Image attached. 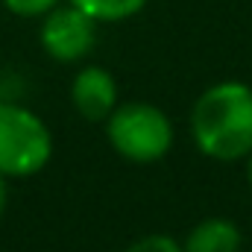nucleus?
I'll return each mask as SVG.
<instances>
[{"label":"nucleus","instance_id":"nucleus-1","mask_svg":"<svg viewBox=\"0 0 252 252\" xmlns=\"http://www.w3.org/2000/svg\"><path fill=\"white\" fill-rule=\"evenodd\" d=\"M190 138L214 161L252 156V88L241 79L208 85L190 109Z\"/></svg>","mask_w":252,"mask_h":252},{"label":"nucleus","instance_id":"nucleus-2","mask_svg":"<svg viewBox=\"0 0 252 252\" xmlns=\"http://www.w3.org/2000/svg\"><path fill=\"white\" fill-rule=\"evenodd\" d=\"M106 138L121 158L132 164H153L170 153L176 132L164 109L153 103H124L109 115Z\"/></svg>","mask_w":252,"mask_h":252},{"label":"nucleus","instance_id":"nucleus-3","mask_svg":"<svg viewBox=\"0 0 252 252\" xmlns=\"http://www.w3.org/2000/svg\"><path fill=\"white\" fill-rule=\"evenodd\" d=\"M53 156V135L47 124L18 103H0V173L27 179L41 173Z\"/></svg>","mask_w":252,"mask_h":252},{"label":"nucleus","instance_id":"nucleus-4","mask_svg":"<svg viewBox=\"0 0 252 252\" xmlns=\"http://www.w3.org/2000/svg\"><path fill=\"white\" fill-rule=\"evenodd\" d=\"M38 41L50 59L62 64L79 62L91 53V47L97 41V21L88 18L82 9H76L73 3L56 6L53 12L44 15Z\"/></svg>","mask_w":252,"mask_h":252},{"label":"nucleus","instance_id":"nucleus-5","mask_svg":"<svg viewBox=\"0 0 252 252\" xmlns=\"http://www.w3.org/2000/svg\"><path fill=\"white\" fill-rule=\"evenodd\" d=\"M70 100L82 121L106 124L118 109V79L100 64H85L70 82Z\"/></svg>","mask_w":252,"mask_h":252},{"label":"nucleus","instance_id":"nucleus-6","mask_svg":"<svg viewBox=\"0 0 252 252\" xmlns=\"http://www.w3.org/2000/svg\"><path fill=\"white\" fill-rule=\"evenodd\" d=\"M182 247L185 252H241L244 235L229 217H205L188 232Z\"/></svg>","mask_w":252,"mask_h":252},{"label":"nucleus","instance_id":"nucleus-7","mask_svg":"<svg viewBox=\"0 0 252 252\" xmlns=\"http://www.w3.org/2000/svg\"><path fill=\"white\" fill-rule=\"evenodd\" d=\"M67 3H73L76 9H82L97 24H112V21L135 18L147 6V0H67Z\"/></svg>","mask_w":252,"mask_h":252},{"label":"nucleus","instance_id":"nucleus-8","mask_svg":"<svg viewBox=\"0 0 252 252\" xmlns=\"http://www.w3.org/2000/svg\"><path fill=\"white\" fill-rule=\"evenodd\" d=\"M62 0H3V6L18 15V18H44L47 12H53Z\"/></svg>","mask_w":252,"mask_h":252},{"label":"nucleus","instance_id":"nucleus-9","mask_svg":"<svg viewBox=\"0 0 252 252\" xmlns=\"http://www.w3.org/2000/svg\"><path fill=\"white\" fill-rule=\"evenodd\" d=\"M126 252H185V247L170 235H144L135 244H129Z\"/></svg>","mask_w":252,"mask_h":252},{"label":"nucleus","instance_id":"nucleus-10","mask_svg":"<svg viewBox=\"0 0 252 252\" xmlns=\"http://www.w3.org/2000/svg\"><path fill=\"white\" fill-rule=\"evenodd\" d=\"M6 202H9V188H6V176L0 173V214L6 211Z\"/></svg>","mask_w":252,"mask_h":252},{"label":"nucleus","instance_id":"nucleus-11","mask_svg":"<svg viewBox=\"0 0 252 252\" xmlns=\"http://www.w3.org/2000/svg\"><path fill=\"white\" fill-rule=\"evenodd\" d=\"M247 182H250V188H252V156L247 158Z\"/></svg>","mask_w":252,"mask_h":252}]
</instances>
